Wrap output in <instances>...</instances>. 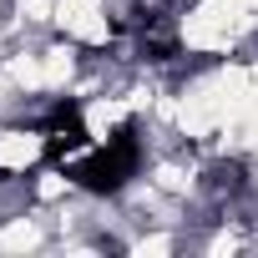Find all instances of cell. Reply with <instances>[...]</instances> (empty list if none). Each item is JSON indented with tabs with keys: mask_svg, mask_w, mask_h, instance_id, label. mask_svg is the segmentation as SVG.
Here are the masks:
<instances>
[{
	"mask_svg": "<svg viewBox=\"0 0 258 258\" xmlns=\"http://www.w3.org/2000/svg\"><path fill=\"white\" fill-rule=\"evenodd\" d=\"M258 11L243 0H198V6L177 21V41L198 56H228L243 36H253Z\"/></svg>",
	"mask_w": 258,
	"mask_h": 258,
	"instance_id": "cell-1",
	"label": "cell"
},
{
	"mask_svg": "<svg viewBox=\"0 0 258 258\" xmlns=\"http://www.w3.org/2000/svg\"><path fill=\"white\" fill-rule=\"evenodd\" d=\"M56 26H61L76 46H106V41H111L106 0H56Z\"/></svg>",
	"mask_w": 258,
	"mask_h": 258,
	"instance_id": "cell-2",
	"label": "cell"
},
{
	"mask_svg": "<svg viewBox=\"0 0 258 258\" xmlns=\"http://www.w3.org/2000/svg\"><path fill=\"white\" fill-rule=\"evenodd\" d=\"M46 152V132L36 126H6L0 132V177H21L26 167H36Z\"/></svg>",
	"mask_w": 258,
	"mask_h": 258,
	"instance_id": "cell-3",
	"label": "cell"
},
{
	"mask_svg": "<svg viewBox=\"0 0 258 258\" xmlns=\"http://www.w3.org/2000/svg\"><path fill=\"white\" fill-rule=\"evenodd\" d=\"M41 66H46V91H66L76 81V71H81V46L66 36V41L41 51Z\"/></svg>",
	"mask_w": 258,
	"mask_h": 258,
	"instance_id": "cell-4",
	"label": "cell"
},
{
	"mask_svg": "<svg viewBox=\"0 0 258 258\" xmlns=\"http://www.w3.org/2000/svg\"><path fill=\"white\" fill-rule=\"evenodd\" d=\"M56 0H16V26H51Z\"/></svg>",
	"mask_w": 258,
	"mask_h": 258,
	"instance_id": "cell-5",
	"label": "cell"
}]
</instances>
